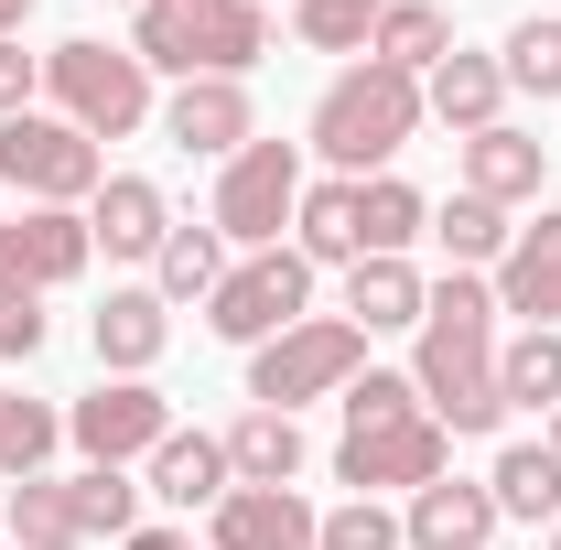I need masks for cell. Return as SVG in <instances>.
<instances>
[{
	"mask_svg": "<svg viewBox=\"0 0 561 550\" xmlns=\"http://www.w3.org/2000/svg\"><path fill=\"white\" fill-rule=\"evenodd\" d=\"M411 335H421V356H411L421 411L443 421L454 443H465V432H507V400H496V280L443 271Z\"/></svg>",
	"mask_w": 561,
	"mask_h": 550,
	"instance_id": "1",
	"label": "cell"
},
{
	"mask_svg": "<svg viewBox=\"0 0 561 550\" xmlns=\"http://www.w3.org/2000/svg\"><path fill=\"white\" fill-rule=\"evenodd\" d=\"M421 130V76L378 66V55H356L324 98H313V151L335 162V184H367V173H389Z\"/></svg>",
	"mask_w": 561,
	"mask_h": 550,
	"instance_id": "2",
	"label": "cell"
},
{
	"mask_svg": "<svg viewBox=\"0 0 561 550\" xmlns=\"http://www.w3.org/2000/svg\"><path fill=\"white\" fill-rule=\"evenodd\" d=\"M130 55L151 76H249L271 55V11L260 0H140L130 11Z\"/></svg>",
	"mask_w": 561,
	"mask_h": 550,
	"instance_id": "3",
	"label": "cell"
},
{
	"mask_svg": "<svg viewBox=\"0 0 561 550\" xmlns=\"http://www.w3.org/2000/svg\"><path fill=\"white\" fill-rule=\"evenodd\" d=\"M356 378H367V335H356L346 313H302L291 335L249 345V400H260V411H302V400H346Z\"/></svg>",
	"mask_w": 561,
	"mask_h": 550,
	"instance_id": "4",
	"label": "cell"
},
{
	"mask_svg": "<svg viewBox=\"0 0 561 550\" xmlns=\"http://www.w3.org/2000/svg\"><path fill=\"white\" fill-rule=\"evenodd\" d=\"M44 98H55V119H76L87 140H130L151 119V66H140L130 44H55L44 55Z\"/></svg>",
	"mask_w": 561,
	"mask_h": 550,
	"instance_id": "5",
	"label": "cell"
},
{
	"mask_svg": "<svg viewBox=\"0 0 561 550\" xmlns=\"http://www.w3.org/2000/svg\"><path fill=\"white\" fill-rule=\"evenodd\" d=\"M0 184L22 206H87L108 184V151L76 119H55V108H22V119H0Z\"/></svg>",
	"mask_w": 561,
	"mask_h": 550,
	"instance_id": "6",
	"label": "cell"
},
{
	"mask_svg": "<svg viewBox=\"0 0 561 550\" xmlns=\"http://www.w3.org/2000/svg\"><path fill=\"white\" fill-rule=\"evenodd\" d=\"M302 302H313V260H302V249H249V260H227V280H216L206 335L271 345V335H291V324H302Z\"/></svg>",
	"mask_w": 561,
	"mask_h": 550,
	"instance_id": "7",
	"label": "cell"
},
{
	"mask_svg": "<svg viewBox=\"0 0 561 550\" xmlns=\"http://www.w3.org/2000/svg\"><path fill=\"white\" fill-rule=\"evenodd\" d=\"M302 206V151L291 140H249L238 162H216V238L227 249H280V227Z\"/></svg>",
	"mask_w": 561,
	"mask_h": 550,
	"instance_id": "8",
	"label": "cell"
},
{
	"mask_svg": "<svg viewBox=\"0 0 561 550\" xmlns=\"http://www.w3.org/2000/svg\"><path fill=\"white\" fill-rule=\"evenodd\" d=\"M335 475L356 485V496H421L432 475H454V432L432 411H400V421H346V443H335Z\"/></svg>",
	"mask_w": 561,
	"mask_h": 550,
	"instance_id": "9",
	"label": "cell"
},
{
	"mask_svg": "<svg viewBox=\"0 0 561 550\" xmlns=\"http://www.w3.org/2000/svg\"><path fill=\"white\" fill-rule=\"evenodd\" d=\"M87 260H98L87 206H22V216H0V302H44V291H66Z\"/></svg>",
	"mask_w": 561,
	"mask_h": 550,
	"instance_id": "10",
	"label": "cell"
},
{
	"mask_svg": "<svg viewBox=\"0 0 561 550\" xmlns=\"http://www.w3.org/2000/svg\"><path fill=\"white\" fill-rule=\"evenodd\" d=\"M162 432H173V400H162L151 378H98V389L66 411V443L87 454V465H119V475L162 454Z\"/></svg>",
	"mask_w": 561,
	"mask_h": 550,
	"instance_id": "11",
	"label": "cell"
},
{
	"mask_svg": "<svg viewBox=\"0 0 561 550\" xmlns=\"http://www.w3.org/2000/svg\"><path fill=\"white\" fill-rule=\"evenodd\" d=\"M162 140H173L184 162H238V151L260 140L249 76H184V87L162 98Z\"/></svg>",
	"mask_w": 561,
	"mask_h": 550,
	"instance_id": "12",
	"label": "cell"
},
{
	"mask_svg": "<svg viewBox=\"0 0 561 550\" xmlns=\"http://www.w3.org/2000/svg\"><path fill=\"white\" fill-rule=\"evenodd\" d=\"M324 507H302L291 485H227L206 507V550H313Z\"/></svg>",
	"mask_w": 561,
	"mask_h": 550,
	"instance_id": "13",
	"label": "cell"
},
{
	"mask_svg": "<svg viewBox=\"0 0 561 550\" xmlns=\"http://www.w3.org/2000/svg\"><path fill=\"white\" fill-rule=\"evenodd\" d=\"M496 313L561 324V206H540L518 238H507V260H496Z\"/></svg>",
	"mask_w": 561,
	"mask_h": 550,
	"instance_id": "14",
	"label": "cell"
},
{
	"mask_svg": "<svg viewBox=\"0 0 561 550\" xmlns=\"http://www.w3.org/2000/svg\"><path fill=\"white\" fill-rule=\"evenodd\" d=\"M87 345H98L108 378H151L162 345H173V302H162V291H108V302L87 313Z\"/></svg>",
	"mask_w": 561,
	"mask_h": 550,
	"instance_id": "15",
	"label": "cell"
},
{
	"mask_svg": "<svg viewBox=\"0 0 561 550\" xmlns=\"http://www.w3.org/2000/svg\"><path fill=\"white\" fill-rule=\"evenodd\" d=\"M496 108H507V66L496 55H443V66L421 76V119H443L454 140H476V130H496Z\"/></svg>",
	"mask_w": 561,
	"mask_h": 550,
	"instance_id": "16",
	"label": "cell"
},
{
	"mask_svg": "<svg viewBox=\"0 0 561 550\" xmlns=\"http://www.w3.org/2000/svg\"><path fill=\"white\" fill-rule=\"evenodd\" d=\"M87 238H98L108 260H151V249L173 238V206H162V184H151V173H108V184L87 195Z\"/></svg>",
	"mask_w": 561,
	"mask_h": 550,
	"instance_id": "17",
	"label": "cell"
},
{
	"mask_svg": "<svg viewBox=\"0 0 561 550\" xmlns=\"http://www.w3.org/2000/svg\"><path fill=\"white\" fill-rule=\"evenodd\" d=\"M400 540L411 550H486L496 540V496L465 485V475H432L411 507H400Z\"/></svg>",
	"mask_w": 561,
	"mask_h": 550,
	"instance_id": "18",
	"label": "cell"
},
{
	"mask_svg": "<svg viewBox=\"0 0 561 550\" xmlns=\"http://www.w3.org/2000/svg\"><path fill=\"white\" fill-rule=\"evenodd\" d=\"M540 162H551V140H529V130H476L465 140V195H486V206H529L540 195Z\"/></svg>",
	"mask_w": 561,
	"mask_h": 550,
	"instance_id": "19",
	"label": "cell"
},
{
	"mask_svg": "<svg viewBox=\"0 0 561 550\" xmlns=\"http://www.w3.org/2000/svg\"><path fill=\"white\" fill-rule=\"evenodd\" d=\"M227 485H238V475H227V443L173 421V432H162V454H151V485H140V496H162V507H216Z\"/></svg>",
	"mask_w": 561,
	"mask_h": 550,
	"instance_id": "20",
	"label": "cell"
},
{
	"mask_svg": "<svg viewBox=\"0 0 561 550\" xmlns=\"http://www.w3.org/2000/svg\"><path fill=\"white\" fill-rule=\"evenodd\" d=\"M216 443H227V475H238V485H291V475H302V421H291V411H260V400H249Z\"/></svg>",
	"mask_w": 561,
	"mask_h": 550,
	"instance_id": "21",
	"label": "cell"
},
{
	"mask_svg": "<svg viewBox=\"0 0 561 550\" xmlns=\"http://www.w3.org/2000/svg\"><path fill=\"white\" fill-rule=\"evenodd\" d=\"M411 238H432V195L400 173H367L356 184V249L367 260H411Z\"/></svg>",
	"mask_w": 561,
	"mask_h": 550,
	"instance_id": "22",
	"label": "cell"
},
{
	"mask_svg": "<svg viewBox=\"0 0 561 550\" xmlns=\"http://www.w3.org/2000/svg\"><path fill=\"white\" fill-rule=\"evenodd\" d=\"M421 302H432V280L411 260H356L346 271V324L356 335H400V324H421Z\"/></svg>",
	"mask_w": 561,
	"mask_h": 550,
	"instance_id": "23",
	"label": "cell"
},
{
	"mask_svg": "<svg viewBox=\"0 0 561 550\" xmlns=\"http://www.w3.org/2000/svg\"><path fill=\"white\" fill-rule=\"evenodd\" d=\"M486 496H496V518L551 529V518H561V454H551V443H507V454L486 465Z\"/></svg>",
	"mask_w": 561,
	"mask_h": 550,
	"instance_id": "24",
	"label": "cell"
},
{
	"mask_svg": "<svg viewBox=\"0 0 561 550\" xmlns=\"http://www.w3.org/2000/svg\"><path fill=\"white\" fill-rule=\"evenodd\" d=\"M367 55L400 66V76H432L443 55H454V11H443V0H389L378 33H367Z\"/></svg>",
	"mask_w": 561,
	"mask_h": 550,
	"instance_id": "25",
	"label": "cell"
},
{
	"mask_svg": "<svg viewBox=\"0 0 561 550\" xmlns=\"http://www.w3.org/2000/svg\"><path fill=\"white\" fill-rule=\"evenodd\" d=\"M496 400L507 411H561V324H518L496 345Z\"/></svg>",
	"mask_w": 561,
	"mask_h": 550,
	"instance_id": "26",
	"label": "cell"
},
{
	"mask_svg": "<svg viewBox=\"0 0 561 550\" xmlns=\"http://www.w3.org/2000/svg\"><path fill=\"white\" fill-rule=\"evenodd\" d=\"M291 249H302L313 271H356V260H367V249H356V184H302Z\"/></svg>",
	"mask_w": 561,
	"mask_h": 550,
	"instance_id": "27",
	"label": "cell"
},
{
	"mask_svg": "<svg viewBox=\"0 0 561 550\" xmlns=\"http://www.w3.org/2000/svg\"><path fill=\"white\" fill-rule=\"evenodd\" d=\"M216 280H227V238L173 216V238L151 249V291H162V302H216Z\"/></svg>",
	"mask_w": 561,
	"mask_h": 550,
	"instance_id": "28",
	"label": "cell"
},
{
	"mask_svg": "<svg viewBox=\"0 0 561 550\" xmlns=\"http://www.w3.org/2000/svg\"><path fill=\"white\" fill-rule=\"evenodd\" d=\"M0 529H11V550H87L66 475H22V485H11V507H0Z\"/></svg>",
	"mask_w": 561,
	"mask_h": 550,
	"instance_id": "29",
	"label": "cell"
},
{
	"mask_svg": "<svg viewBox=\"0 0 561 550\" xmlns=\"http://www.w3.org/2000/svg\"><path fill=\"white\" fill-rule=\"evenodd\" d=\"M55 443H66V411L55 400H22V389H0V475H44L55 465Z\"/></svg>",
	"mask_w": 561,
	"mask_h": 550,
	"instance_id": "30",
	"label": "cell"
},
{
	"mask_svg": "<svg viewBox=\"0 0 561 550\" xmlns=\"http://www.w3.org/2000/svg\"><path fill=\"white\" fill-rule=\"evenodd\" d=\"M432 238L454 249V271H496L507 260V206H486V195H454V206H432Z\"/></svg>",
	"mask_w": 561,
	"mask_h": 550,
	"instance_id": "31",
	"label": "cell"
},
{
	"mask_svg": "<svg viewBox=\"0 0 561 550\" xmlns=\"http://www.w3.org/2000/svg\"><path fill=\"white\" fill-rule=\"evenodd\" d=\"M66 496H76V529H87V540H130V529H140V485L119 475V465L66 475Z\"/></svg>",
	"mask_w": 561,
	"mask_h": 550,
	"instance_id": "32",
	"label": "cell"
},
{
	"mask_svg": "<svg viewBox=\"0 0 561 550\" xmlns=\"http://www.w3.org/2000/svg\"><path fill=\"white\" fill-rule=\"evenodd\" d=\"M378 11H389V0H291V33H302L313 55H367Z\"/></svg>",
	"mask_w": 561,
	"mask_h": 550,
	"instance_id": "33",
	"label": "cell"
},
{
	"mask_svg": "<svg viewBox=\"0 0 561 550\" xmlns=\"http://www.w3.org/2000/svg\"><path fill=\"white\" fill-rule=\"evenodd\" d=\"M496 66H507V87H529V98H561V22H518L507 44H496Z\"/></svg>",
	"mask_w": 561,
	"mask_h": 550,
	"instance_id": "34",
	"label": "cell"
},
{
	"mask_svg": "<svg viewBox=\"0 0 561 550\" xmlns=\"http://www.w3.org/2000/svg\"><path fill=\"white\" fill-rule=\"evenodd\" d=\"M313 550H411V540H400V518H389L378 496H346V507H324Z\"/></svg>",
	"mask_w": 561,
	"mask_h": 550,
	"instance_id": "35",
	"label": "cell"
},
{
	"mask_svg": "<svg viewBox=\"0 0 561 550\" xmlns=\"http://www.w3.org/2000/svg\"><path fill=\"white\" fill-rule=\"evenodd\" d=\"M335 411H346V421H400V411H421V389L400 378V367H367V378H356Z\"/></svg>",
	"mask_w": 561,
	"mask_h": 550,
	"instance_id": "36",
	"label": "cell"
},
{
	"mask_svg": "<svg viewBox=\"0 0 561 550\" xmlns=\"http://www.w3.org/2000/svg\"><path fill=\"white\" fill-rule=\"evenodd\" d=\"M44 335H55V324H44V302H0V367H33Z\"/></svg>",
	"mask_w": 561,
	"mask_h": 550,
	"instance_id": "37",
	"label": "cell"
},
{
	"mask_svg": "<svg viewBox=\"0 0 561 550\" xmlns=\"http://www.w3.org/2000/svg\"><path fill=\"white\" fill-rule=\"evenodd\" d=\"M33 87H44V55L0 44V119H22V108H33Z\"/></svg>",
	"mask_w": 561,
	"mask_h": 550,
	"instance_id": "38",
	"label": "cell"
},
{
	"mask_svg": "<svg viewBox=\"0 0 561 550\" xmlns=\"http://www.w3.org/2000/svg\"><path fill=\"white\" fill-rule=\"evenodd\" d=\"M119 550H195V540H184V529H130Z\"/></svg>",
	"mask_w": 561,
	"mask_h": 550,
	"instance_id": "39",
	"label": "cell"
},
{
	"mask_svg": "<svg viewBox=\"0 0 561 550\" xmlns=\"http://www.w3.org/2000/svg\"><path fill=\"white\" fill-rule=\"evenodd\" d=\"M22 22H33V0H0V44H11V33H22Z\"/></svg>",
	"mask_w": 561,
	"mask_h": 550,
	"instance_id": "40",
	"label": "cell"
},
{
	"mask_svg": "<svg viewBox=\"0 0 561 550\" xmlns=\"http://www.w3.org/2000/svg\"><path fill=\"white\" fill-rule=\"evenodd\" d=\"M551 454H561V411H551Z\"/></svg>",
	"mask_w": 561,
	"mask_h": 550,
	"instance_id": "41",
	"label": "cell"
},
{
	"mask_svg": "<svg viewBox=\"0 0 561 550\" xmlns=\"http://www.w3.org/2000/svg\"><path fill=\"white\" fill-rule=\"evenodd\" d=\"M551 550H561V518H551Z\"/></svg>",
	"mask_w": 561,
	"mask_h": 550,
	"instance_id": "42",
	"label": "cell"
},
{
	"mask_svg": "<svg viewBox=\"0 0 561 550\" xmlns=\"http://www.w3.org/2000/svg\"><path fill=\"white\" fill-rule=\"evenodd\" d=\"M119 11H140V0H119Z\"/></svg>",
	"mask_w": 561,
	"mask_h": 550,
	"instance_id": "43",
	"label": "cell"
},
{
	"mask_svg": "<svg viewBox=\"0 0 561 550\" xmlns=\"http://www.w3.org/2000/svg\"><path fill=\"white\" fill-rule=\"evenodd\" d=\"M0 195H11V184H0Z\"/></svg>",
	"mask_w": 561,
	"mask_h": 550,
	"instance_id": "44",
	"label": "cell"
}]
</instances>
